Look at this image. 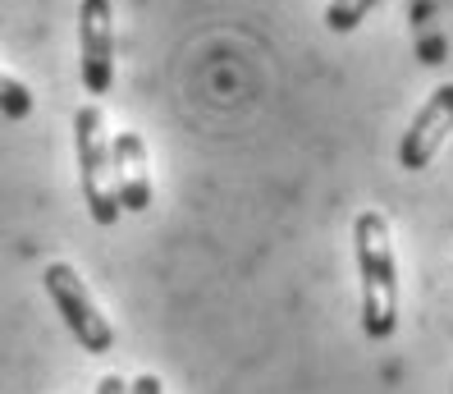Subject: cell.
<instances>
[{"label": "cell", "instance_id": "obj_1", "mask_svg": "<svg viewBox=\"0 0 453 394\" xmlns=\"http://www.w3.org/2000/svg\"><path fill=\"white\" fill-rule=\"evenodd\" d=\"M353 243H357V271H362V330L366 339L380 344L398 326V261H394L385 212L366 206L353 220Z\"/></svg>", "mask_w": 453, "mask_h": 394}, {"label": "cell", "instance_id": "obj_4", "mask_svg": "<svg viewBox=\"0 0 453 394\" xmlns=\"http://www.w3.org/2000/svg\"><path fill=\"white\" fill-rule=\"evenodd\" d=\"M78 73L92 97L115 88V10L111 0H83L78 5Z\"/></svg>", "mask_w": 453, "mask_h": 394}, {"label": "cell", "instance_id": "obj_5", "mask_svg": "<svg viewBox=\"0 0 453 394\" xmlns=\"http://www.w3.org/2000/svg\"><path fill=\"white\" fill-rule=\"evenodd\" d=\"M449 134H453V83H440L431 97H426V106L412 115L403 143H398V161H403V170H426L435 161V151L444 147Z\"/></svg>", "mask_w": 453, "mask_h": 394}, {"label": "cell", "instance_id": "obj_6", "mask_svg": "<svg viewBox=\"0 0 453 394\" xmlns=\"http://www.w3.org/2000/svg\"><path fill=\"white\" fill-rule=\"evenodd\" d=\"M111 179H115L119 212H147L151 206V161H147L142 134L124 128V134L111 138Z\"/></svg>", "mask_w": 453, "mask_h": 394}, {"label": "cell", "instance_id": "obj_2", "mask_svg": "<svg viewBox=\"0 0 453 394\" xmlns=\"http://www.w3.org/2000/svg\"><path fill=\"white\" fill-rule=\"evenodd\" d=\"M73 151H78V183L83 202L96 225L119 220V197L111 179V138H105V115L101 106H78L73 111Z\"/></svg>", "mask_w": 453, "mask_h": 394}, {"label": "cell", "instance_id": "obj_10", "mask_svg": "<svg viewBox=\"0 0 453 394\" xmlns=\"http://www.w3.org/2000/svg\"><path fill=\"white\" fill-rule=\"evenodd\" d=\"M128 394H161V381H156V376H138V381H128Z\"/></svg>", "mask_w": 453, "mask_h": 394}, {"label": "cell", "instance_id": "obj_3", "mask_svg": "<svg viewBox=\"0 0 453 394\" xmlns=\"http://www.w3.org/2000/svg\"><path fill=\"white\" fill-rule=\"evenodd\" d=\"M42 284H46L50 303H56V312L65 317L69 335H73L88 353H111V349H115V326L101 317L96 298L88 294L83 275H78L69 261H50L46 275H42Z\"/></svg>", "mask_w": 453, "mask_h": 394}, {"label": "cell", "instance_id": "obj_7", "mask_svg": "<svg viewBox=\"0 0 453 394\" xmlns=\"http://www.w3.org/2000/svg\"><path fill=\"white\" fill-rule=\"evenodd\" d=\"M0 115H10V120H28L33 115V92L23 78L5 73L0 69Z\"/></svg>", "mask_w": 453, "mask_h": 394}, {"label": "cell", "instance_id": "obj_9", "mask_svg": "<svg viewBox=\"0 0 453 394\" xmlns=\"http://www.w3.org/2000/svg\"><path fill=\"white\" fill-rule=\"evenodd\" d=\"M96 394H128V381L124 376H101L96 381Z\"/></svg>", "mask_w": 453, "mask_h": 394}, {"label": "cell", "instance_id": "obj_8", "mask_svg": "<svg viewBox=\"0 0 453 394\" xmlns=\"http://www.w3.org/2000/svg\"><path fill=\"white\" fill-rule=\"evenodd\" d=\"M376 5H380V0H330V10H326L330 33H353Z\"/></svg>", "mask_w": 453, "mask_h": 394}]
</instances>
